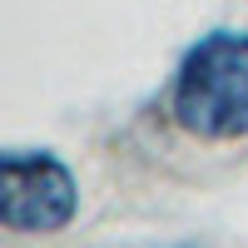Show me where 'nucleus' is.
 <instances>
[{
  "label": "nucleus",
  "instance_id": "1",
  "mask_svg": "<svg viewBox=\"0 0 248 248\" xmlns=\"http://www.w3.org/2000/svg\"><path fill=\"white\" fill-rule=\"evenodd\" d=\"M169 114L203 144H233L248 134V30H209L184 50Z\"/></svg>",
  "mask_w": 248,
  "mask_h": 248
},
{
  "label": "nucleus",
  "instance_id": "2",
  "mask_svg": "<svg viewBox=\"0 0 248 248\" xmlns=\"http://www.w3.org/2000/svg\"><path fill=\"white\" fill-rule=\"evenodd\" d=\"M79 214V184L50 149L0 154V223L10 233H60Z\"/></svg>",
  "mask_w": 248,
  "mask_h": 248
}]
</instances>
